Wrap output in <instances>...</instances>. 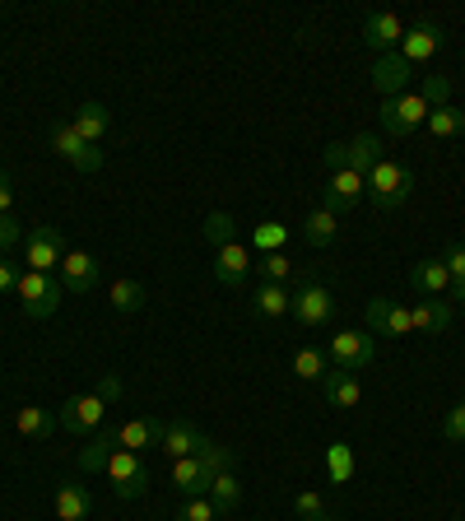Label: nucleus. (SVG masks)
<instances>
[{
  "label": "nucleus",
  "mask_w": 465,
  "mask_h": 521,
  "mask_svg": "<svg viewBox=\"0 0 465 521\" xmlns=\"http://www.w3.org/2000/svg\"><path fill=\"white\" fill-rule=\"evenodd\" d=\"M414 191V173L405 168V163L396 159H377L368 173V201L377 205V210H396V205L410 201Z\"/></svg>",
  "instance_id": "nucleus-1"
},
{
  "label": "nucleus",
  "mask_w": 465,
  "mask_h": 521,
  "mask_svg": "<svg viewBox=\"0 0 465 521\" xmlns=\"http://www.w3.org/2000/svg\"><path fill=\"white\" fill-rule=\"evenodd\" d=\"M66 261V233L56 224H33L24 238V270H38V275H52Z\"/></svg>",
  "instance_id": "nucleus-2"
},
{
  "label": "nucleus",
  "mask_w": 465,
  "mask_h": 521,
  "mask_svg": "<svg viewBox=\"0 0 465 521\" xmlns=\"http://www.w3.org/2000/svg\"><path fill=\"white\" fill-rule=\"evenodd\" d=\"M47 149H56L70 168H80V173H98L103 168V149L80 140V131L70 126V121H56L52 131H47Z\"/></svg>",
  "instance_id": "nucleus-3"
},
{
  "label": "nucleus",
  "mask_w": 465,
  "mask_h": 521,
  "mask_svg": "<svg viewBox=\"0 0 465 521\" xmlns=\"http://www.w3.org/2000/svg\"><path fill=\"white\" fill-rule=\"evenodd\" d=\"M19 303H24L28 317H52L56 308H61V280L56 275H38V270H19Z\"/></svg>",
  "instance_id": "nucleus-4"
},
{
  "label": "nucleus",
  "mask_w": 465,
  "mask_h": 521,
  "mask_svg": "<svg viewBox=\"0 0 465 521\" xmlns=\"http://www.w3.org/2000/svg\"><path fill=\"white\" fill-rule=\"evenodd\" d=\"M289 312H293L298 321H303L307 331H317V326H326V321L335 317V294L326 289V284L307 280V284H298V289H293Z\"/></svg>",
  "instance_id": "nucleus-5"
},
{
  "label": "nucleus",
  "mask_w": 465,
  "mask_h": 521,
  "mask_svg": "<svg viewBox=\"0 0 465 521\" xmlns=\"http://www.w3.org/2000/svg\"><path fill=\"white\" fill-rule=\"evenodd\" d=\"M372 354H377V345H372V331H335L331 345H326V359H331V368H345V373H359V368H368Z\"/></svg>",
  "instance_id": "nucleus-6"
},
{
  "label": "nucleus",
  "mask_w": 465,
  "mask_h": 521,
  "mask_svg": "<svg viewBox=\"0 0 465 521\" xmlns=\"http://www.w3.org/2000/svg\"><path fill=\"white\" fill-rule=\"evenodd\" d=\"M107 475H112V489H117V498H140L149 489V466L140 452H126V447H117V452L107 456Z\"/></svg>",
  "instance_id": "nucleus-7"
},
{
  "label": "nucleus",
  "mask_w": 465,
  "mask_h": 521,
  "mask_svg": "<svg viewBox=\"0 0 465 521\" xmlns=\"http://www.w3.org/2000/svg\"><path fill=\"white\" fill-rule=\"evenodd\" d=\"M428 112H433V107H428L419 94L386 98V103H382V131L386 135H414L428 121Z\"/></svg>",
  "instance_id": "nucleus-8"
},
{
  "label": "nucleus",
  "mask_w": 465,
  "mask_h": 521,
  "mask_svg": "<svg viewBox=\"0 0 465 521\" xmlns=\"http://www.w3.org/2000/svg\"><path fill=\"white\" fill-rule=\"evenodd\" d=\"M368 196V177L354 173V168H340V173H331V182H326V191H321V201H326V210L331 214H349L354 205Z\"/></svg>",
  "instance_id": "nucleus-9"
},
{
  "label": "nucleus",
  "mask_w": 465,
  "mask_h": 521,
  "mask_svg": "<svg viewBox=\"0 0 465 521\" xmlns=\"http://www.w3.org/2000/svg\"><path fill=\"white\" fill-rule=\"evenodd\" d=\"M103 415H107V401L98 391H89V396H70L56 419H61V428H70V433H98V428H103Z\"/></svg>",
  "instance_id": "nucleus-10"
},
{
  "label": "nucleus",
  "mask_w": 465,
  "mask_h": 521,
  "mask_svg": "<svg viewBox=\"0 0 465 521\" xmlns=\"http://www.w3.org/2000/svg\"><path fill=\"white\" fill-rule=\"evenodd\" d=\"M442 47V24H433V19H419V24L405 28V38H400L396 52L410 61V66H424V61H433Z\"/></svg>",
  "instance_id": "nucleus-11"
},
{
  "label": "nucleus",
  "mask_w": 465,
  "mask_h": 521,
  "mask_svg": "<svg viewBox=\"0 0 465 521\" xmlns=\"http://www.w3.org/2000/svg\"><path fill=\"white\" fill-rule=\"evenodd\" d=\"M368 326H372V335H386V340H400V335L414 331L410 308H405V303H391V298H372L368 303Z\"/></svg>",
  "instance_id": "nucleus-12"
},
{
  "label": "nucleus",
  "mask_w": 465,
  "mask_h": 521,
  "mask_svg": "<svg viewBox=\"0 0 465 521\" xmlns=\"http://www.w3.org/2000/svg\"><path fill=\"white\" fill-rule=\"evenodd\" d=\"M400 38H405V19H400V14L377 10V14H368V19H363V42H368L377 56L396 52Z\"/></svg>",
  "instance_id": "nucleus-13"
},
{
  "label": "nucleus",
  "mask_w": 465,
  "mask_h": 521,
  "mask_svg": "<svg viewBox=\"0 0 465 521\" xmlns=\"http://www.w3.org/2000/svg\"><path fill=\"white\" fill-rule=\"evenodd\" d=\"M410 75H414V66L405 61V56L386 52V56H377V66H372V89L382 94V103L386 98H400L405 94V84H410Z\"/></svg>",
  "instance_id": "nucleus-14"
},
{
  "label": "nucleus",
  "mask_w": 465,
  "mask_h": 521,
  "mask_svg": "<svg viewBox=\"0 0 465 521\" xmlns=\"http://www.w3.org/2000/svg\"><path fill=\"white\" fill-rule=\"evenodd\" d=\"M256 256L242 247V242H228V247H214V280L224 284V289H242L247 280V270H252Z\"/></svg>",
  "instance_id": "nucleus-15"
},
{
  "label": "nucleus",
  "mask_w": 465,
  "mask_h": 521,
  "mask_svg": "<svg viewBox=\"0 0 465 521\" xmlns=\"http://www.w3.org/2000/svg\"><path fill=\"white\" fill-rule=\"evenodd\" d=\"M173 489L182 498H205L210 494V480H214V470L200 461V456H182V461H173Z\"/></svg>",
  "instance_id": "nucleus-16"
},
{
  "label": "nucleus",
  "mask_w": 465,
  "mask_h": 521,
  "mask_svg": "<svg viewBox=\"0 0 465 521\" xmlns=\"http://www.w3.org/2000/svg\"><path fill=\"white\" fill-rule=\"evenodd\" d=\"M205 433H200L196 424H186V419H173V424H163V438H159V452H168L173 461H182V456H196L200 447H205Z\"/></svg>",
  "instance_id": "nucleus-17"
},
{
  "label": "nucleus",
  "mask_w": 465,
  "mask_h": 521,
  "mask_svg": "<svg viewBox=\"0 0 465 521\" xmlns=\"http://www.w3.org/2000/svg\"><path fill=\"white\" fill-rule=\"evenodd\" d=\"M93 284H98V256L66 252V261H61V289L66 294H89Z\"/></svg>",
  "instance_id": "nucleus-18"
},
{
  "label": "nucleus",
  "mask_w": 465,
  "mask_h": 521,
  "mask_svg": "<svg viewBox=\"0 0 465 521\" xmlns=\"http://www.w3.org/2000/svg\"><path fill=\"white\" fill-rule=\"evenodd\" d=\"M452 303H447V298H419V303H414L410 308V321H414V331L419 335H442L447 331V326H452Z\"/></svg>",
  "instance_id": "nucleus-19"
},
{
  "label": "nucleus",
  "mask_w": 465,
  "mask_h": 521,
  "mask_svg": "<svg viewBox=\"0 0 465 521\" xmlns=\"http://www.w3.org/2000/svg\"><path fill=\"white\" fill-rule=\"evenodd\" d=\"M70 126L80 131V140L103 145L107 131H112V112H107L103 103H80V107H75V117H70Z\"/></svg>",
  "instance_id": "nucleus-20"
},
{
  "label": "nucleus",
  "mask_w": 465,
  "mask_h": 521,
  "mask_svg": "<svg viewBox=\"0 0 465 521\" xmlns=\"http://www.w3.org/2000/svg\"><path fill=\"white\" fill-rule=\"evenodd\" d=\"M321 391H326V401H331L335 410H354V405L363 401L359 377H354V373H345V368H331V373L321 377Z\"/></svg>",
  "instance_id": "nucleus-21"
},
{
  "label": "nucleus",
  "mask_w": 465,
  "mask_h": 521,
  "mask_svg": "<svg viewBox=\"0 0 465 521\" xmlns=\"http://www.w3.org/2000/svg\"><path fill=\"white\" fill-rule=\"evenodd\" d=\"M159 438H163V424H154V419H126V424L117 428V447H126V452H140L145 456L149 447H159Z\"/></svg>",
  "instance_id": "nucleus-22"
},
{
  "label": "nucleus",
  "mask_w": 465,
  "mask_h": 521,
  "mask_svg": "<svg viewBox=\"0 0 465 521\" xmlns=\"http://www.w3.org/2000/svg\"><path fill=\"white\" fill-rule=\"evenodd\" d=\"M410 284L424 298H442L447 289H452V275H447V266H442V256H433V261H414V266H410Z\"/></svg>",
  "instance_id": "nucleus-23"
},
{
  "label": "nucleus",
  "mask_w": 465,
  "mask_h": 521,
  "mask_svg": "<svg viewBox=\"0 0 465 521\" xmlns=\"http://www.w3.org/2000/svg\"><path fill=\"white\" fill-rule=\"evenodd\" d=\"M93 512V494L84 484H56V521H84Z\"/></svg>",
  "instance_id": "nucleus-24"
},
{
  "label": "nucleus",
  "mask_w": 465,
  "mask_h": 521,
  "mask_svg": "<svg viewBox=\"0 0 465 521\" xmlns=\"http://www.w3.org/2000/svg\"><path fill=\"white\" fill-rule=\"evenodd\" d=\"M52 428H61V419L52 415V410H42V405H24V410H14V433L19 438H52Z\"/></svg>",
  "instance_id": "nucleus-25"
},
{
  "label": "nucleus",
  "mask_w": 465,
  "mask_h": 521,
  "mask_svg": "<svg viewBox=\"0 0 465 521\" xmlns=\"http://www.w3.org/2000/svg\"><path fill=\"white\" fill-rule=\"evenodd\" d=\"M289 303H293V294L284 289V284H261V289L252 294V312L256 317H266V321L289 317Z\"/></svg>",
  "instance_id": "nucleus-26"
},
{
  "label": "nucleus",
  "mask_w": 465,
  "mask_h": 521,
  "mask_svg": "<svg viewBox=\"0 0 465 521\" xmlns=\"http://www.w3.org/2000/svg\"><path fill=\"white\" fill-rule=\"evenodd\" d=\"M112 452H117V428H98V433L80 447V466L84 470H107V456Z\"/></svg>",
  "instance_id": "nucleus-27"
},
{
  "label": "nucleus",
  "mask_w": 465,
  "mask_h": 521,
  "mask_svg": "<svg viewBox=\"0 0 465 521\" xmlns=\"http://www.w3.org/2000/svg\"><path fill=\"white\" fill-rule=\"evenodd\" d=\"M354 470H359L354 447H349V442H331V447H326V480H331V484H349V480H354Z\"/></svg>",
  "instance_id": "nucleus-28"
},
{
  "label": "nucleus",
  "mask_w": 465,
  "mask_h": 521,
  "mask_svg": "<svg viewBox=\"0 0 465 521\" xmlns=\"http://www.w3.org/2000/svg\"><path fill=\"white\" fill-rule=\"evenodd\" d=\"M214 503V508H219V517H224V512H233L242 503V484H238V475H233V470H219V475H214L210 480V494H205Z\"/></svg>",
  "instance_id": "nucleus-29"
},
{
  "label": "nucleus",
  "mask_w": 465,
  "mask_h": 521,
  "mask_svg": "<svg viewBox=\"0 0 465 521\" xmlns=\"http://www.w3.org/2000/svg\"><path fill=\"white\" fill-rule=\"evenodd\" d=\"M424 126H428V135H433V140H456V135L465 131V112H461V107H452V103L433 107Z\"/></svg>",
  "instance_id": "nucleus-30"
},
{
  "label": "nucleus",
  "mask_w": 465,
  "mask_h": 521,
  "mask_svg": "<svg viewBox=\"0 0 465 521\" xmlns=\"http://www.w3.org/2000/svg\"><path fill=\"white\" fill-rule=\"evenodd\" d=\"M303 233H307V242H312V247H331V242H335V233H340V214H331V210H326V205H321V210H312V214H307Z\"/></svg>",
  "instance_id": "nucleus-31"
},
{
  "label": "nucleus",
  "mask_w": 465,
  "mask_h": 521,
  "mask_svg": "<svg viewBox=\"0 0 465 521\" xmlns=\"http://www.w3.org/2000/svg\"><path fill=\"white\" fill-rule=\"evenodd\" d=\"M377 159H382V145H377V135H354V140H349V168H354V173L368 177Z\"/></svg>",
  "instance_id": "nucleus-32"
},
{
  "label": "nucleus",
  "mask_w": 465,
  "mask_h": 521,
  "mask_svg": "<svg viewBox=\"0 0 465 521\" xmlns=\"http://www.w3.org/2000/svg\"><path fill=\"white\" fill-rule=\"evenodd\" d=\"M284 242H289V228L266 219V224L252 228V256H266V252H284Z\"/></svg>",
  "instance_id": "nucleus-33"
},
{
  "label": "nucleus",
  "mask_w": 465,
  "mask_h": 521,
  "mask_svg": "<svg viewBox=\"0 0 465 521\" xmlns=\"http://www.w3.org/2000/svg\"><path fill=\"white\" fill-rule=\"evenodd\" d=\"M107 303L117 312H140L145 308V284L140 280H117L112 289H107Z\"/></svg>",
  "instance_id": "nucleus-34"
},
{
  "label": "nucleus",
  "mask_w": 465,
  "mask_h": 521,
  "mask_svg": "<svg viewBox=\"0 0 465 521\" xmlns=\"http://www.w3.org/2000/svg\"><path fill=\"white\" fill-rule=\"evenodd\" d=\"M293 373L303 377V382H321V377L331 373V359H326V354H321V349H298V354H293Z\"/></svg>",
  "instance_id": "nucleus-35"
},
{
  "label": "nucleus",
  "mask_w": 465,
  "mask_h": 521,
  "mask_svg": "<svg viewBox=\"0 0 465 521\" xmlns=\"http://www.w3.org/2000/svg\"><path fill=\"white\" fill-rule=\"evenodd\" d=\"M252 270L261 275V284H284L293 275V261L284 252H266V256H256Z\"/></svg>",
  "instance_id": "nucleus-36"
},
{
  "label": "nucleus",
  "mask_w": 465,
  "mask_h": 521,
  "mask_svg": "<svg viewBox=\"0 0 465 521\" xmlns=\"http://www.w3.org/2000/svg\"><path fill=\"white\" fill-rule=\"evenodd\" d=\"M205 238L214 242V247H228V242H238V219L224 210H214L210 219H205Z\"/></svg>",
  "instance_id": "nucleus-37"
},
{
  "label": "nucleus",
  "mask_w": 465,
  "mask_h": 521,
  "mask_svg": "<svg viewBox=\"0 0 465 521\" xmlns=\"http://www.w3.org/2000/svg\"><path fill=\"white\" fill-rule=\"evenodd\" d=\"M419 98H424L428 107H447L452 103V80H447V75H428L424 89H419Z\"/></svg>",
  "instance_id": "nucleus-38"
},
{
  "label": "nucleus",
  "mask_w": 465,
  "mask_h": 521,
  "mask_svg": "<svg viewBox=\"0 0 465 521\" xmlns=\"http://www.w3.org/2000/svg\"><path fill=\"white\" fill-rule=\"evenodd\" d=\"M177 521H219V508H214L210 498H182Z\"/></svg>",
  "instance_id": "nucleus-39"
},
{
  "label": "nucleus",
  "mask_w": 465,
  "mask_h": 521,
  "mask_svg": "<svg viewBox=\"0 0 465 521\" xmlns=\"http://www.w3.org/2000/svg\"><path fill=\"white\" fill-rule=\"evenodd\" d=\"M293 512L307 517V521H317V517H326V498H321L317 489H303V494L293 498Z\"/></svg>",
  "instance_id": "nucleus-40"
},
{
  "label": "nucleus",
  "mask_w": 465,
  "mask_h": 521,
  "mask_svg": "<svg viewBox=\"0 0 465 521\" xmlns=\"http://www.w3.org/2000/svg\"><path fill=\"white\" fill-rule=\"evenodd\" d=\"M28 233H24V224H19V219H14V214H0V256L5 252H14V247H19V242H24Z\"/></svg>",
  "instance_id": "nucleus-41"
},
{
  "label": "nucleus",
  "mask_w": 465,
  "mask_h": 521,
  "mask_svg": "<svg viewBox=\"0 0 465 521\" xmlns=\"http://www.w3.org/2000/svg\"><path fill=\"white\" fill-rule=\"evenodd\" d=\"M442 438H447V442H465V401L447 410V419H442Z\"/></svg>",
  "instance_id": "nucleus-42"
},
{
  "label": "nucleus",
  "mask_w": 465,
  "mask_h": 521,
  "mask_svg": "<svg viewBox=\"0 0 465 521\" xmlns=\"http://www.w3.org/2000/svg\"><path fill=\"white\" fill-rule=\"evenodd\" d=\"M442 266H447L452 284H461V280H465V242H452V247L442 252Z\"/></svg>",
  "instance_id": "nucleus-43"
},
{
  "label": "nucleus",
  "mask_w": 465,
  "mask_h": 521,
  "mask_svg": "<svg viewBox=\"0 0 465 521\" xmlns=\"http://www.w3.org/2000/svg\"><path fill=\"white\" fill-rule=\"evenodd\" d=\"M121 391H126L121 373H103V377H98V396H103L107 405H112V401H121Z\"/></svg>",
  "instance_id": "nucleus-44"
},
{
  "label": "nucleus",
  "mask_w": 465,
  "mask_h": 521,
  "mask_svg": "<svg viewBox=\"0 0 465 521\" xmlns=\"http://www.w3.org/2000/svg\"><path fill=\"white\" fill-rule=\"evenodd\" d=\"M326 168H331V173L349 168V145H326Z\"/></svg>",
  "instance_id": "nucleus-45"
},
{
  "label": "nucleus",
  "mask_w": 465,
  "mask_h": 521,
  "mask_svg": "<svg viewBox=\"0 0 465 521\" xmlns=\"http://www.w3.org/2000/svg\"><path fill=\"white\" fill-rule=\"evenodd\" d=\"M14 289H19V270L10 261H0V294H14Z\"/></svg>",
  "instance_id": "nucleus-46"
},
{
  "label": "nucleus",
  "mask_w": 465,
  "mask_h": 521,
  "mask_svg": "<svg viewBox=\"0 0 465 521\" xmlns=\"http://www.w3.org/2000/svg\"><path fill=\"white\" fill-rule=\"evenodd\" d=\"M10 201H14V182L10 173H0V214H10Z\"/></svg>",
  "instance_id": "nucleus-47"
},
{
  "label": "nucleus",
  "mask_w": 465,
  "mask_h": 521,
  "mask_svg": "<svg viewBox=\"0 0 465 521\" xmlns=\"http://www.w3.org/2000/svg\"><path fill=\"white\" fill-rule=\"evenodd\" d=\"M456 303H465V280H461V284H456Z\"/></svg>",
  "instance_id": "nucleus-48"
},
{
  "label": "nucleus",
  "mask_w": 465,
  "mask_h": 521,
  "mask_svg": "<svg viewBox=\"0 0 465 521\" xmlns=\"http://www.w3.org/2000/svg\"><path fill=\"white\" fill-rule=\"evenodd\" d=\"M317 521H345V517H331V512H326V517H317Z\"/></svg>",
  "instance_id": "nucleus-49"
}]
</instances>
